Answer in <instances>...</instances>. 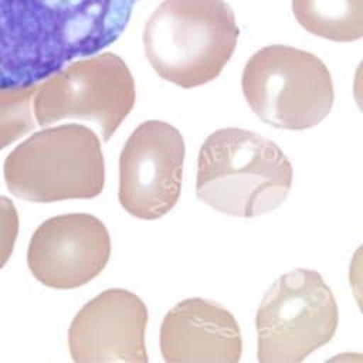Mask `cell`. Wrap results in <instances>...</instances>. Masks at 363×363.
<instances>
[{"mask_svg": "<svg viewBox=\"0 0 363 363\" xmlns=\"http://www.w3.org/2000/svg\"><path fill=\"white\" fill-rule=\"evenodd\" d=\"M138 0H0V89L37 85L125 31Z\"/></svg>", "mask_w": 363, "mask_h": 363, "instance_id": "1", "label": "cell"}, {"mask_svg": "<svg viewBox=\"0 0 363 363\" xmlns=\"http://www.w3.org/2000/svg\"><path fill=\"white\" fill-rule=\"evenodd\" d=\"M292 179V164L281 147L252 130L218 129L199 150L197 199L227 216L251 218L278 208Z\"/></svg>", "mask_w": 363, "mask_h": 363, "instance_id": "2", "label": "cell"}, {"mask_svg": "<svg viewBox=\"0 0 363 363\" xmlns=\"http://www.w3.org/2000/svg\"><path fill=\"white\" fill-rule=\"evenodd\" d=\"M238 34L234 11L224 0H164L146 20L145 55L164 81L196 88L220 75Z\"/></svg>", "mask_w": 363, "mask_h": 363, "instance_id": "3", "label": "cell"}, {"mask_svg": "<svg viewBox=\"0 0 363 363\" xmlns=\"http://www.w3.org/2000/svg\"><path fill=\"white\" fill-rule=\"evenodd\" d=\"M10 193L33 203L94 199L105 186V159L96 133L78 123L44 128L4 162Z\"/></svg>", "mask_w": 363, "mask_h": 363, "instance_id": "4", "label": "cell"}, {"mask_svg": "<svg viewBox=\"0 0 363 363\" xmlns=\"http://www.w3.org/2000/svg\"><path fill=\"white\" fill-rule=\"evenodd\" d=\"M241 86L251 111L265 123L303 130L320 123L335 101L332 75L312 52L268 45L247 61Z\"/></svg>", "mask_w": 363, "mask_h": 363, "instance_id": "5", "label": "cell"}, {"mask_svg": "<svg viewBox=\"0 0 363 363\" xmlns=\"http://www.w3.org/2000/svg\"><path fill=\"white\" fill-rule=\"evenodd\" d=\"M339 323L337 303L322 275L298 268L265 292L255 315L261 363H299L329 343Z\"/></svg>", "mask_w": 363, "mask_h": 363, "instance_id": "6", "label": "cell"}, {"mask_svg": "<svg viewBox=\"0 0 363 363\" xmlns=\"http://www.w3.org/2000/svg\"><path fill=\"white\" fill-rule=\"evenodd\" d=\"M133 77L125 61L102 52L69 62L38 88L34 115L40 126L64 119L94 122L106 142L135 105Z\"/></svg>", "mask_w": 363, "mask_h": 363, "instance_id": "7", "label": "cell"}, {"mask_svg": "<svg viewBox=\"0 0 363 363\" xmlns=\"http://www.w3.org/2000/svg\"><path fill=\"white\" fill-rule=\"evenodd\" d=\"M186 146L179 129L150 119L138 125L119 155L118 199L140 220H156L179 201Z\"/></svg>", "mask_w": 363, "mask_h": 363, "instance_id": "8", "label": "cell"}, {"mask_svg": "<svg viewBox=\"0 0 363 363\" xmlns=\"http://www.w3.org/2000/svg\"><path fill=\"white\" fill-rule=\"evenodd\" d=\"M111 235L94 214L51 217L34 231L27 252L33 277L54 289L79 288L96 278L111 257Z\"/></svg>", "mask_w": 363, "mask_h": 363, "instance_id": "9", "label": "cell"}, {"mask_svg": "<svg viewBox=\"0 0 363 363\" xmlns=\"http://www.w3.org/2000/svg\"><path fill=\"white\" fill-rule=\"evenodd\" d=\"M147 319V308L136 294L122 288L102 291L77 312L69 325L71 359L77 363H146Z\"/></svg>", "mask_w": 363, "mask_h": 363, "instance_id": "10", "label": "cell"}, {"mask_svg": "<svg viewBox=\"0 0 363 363\" xmlns=\"http://www.w3.org/2000/svg\"><path fill=\"white\" fill-rule=\"evenodd\" d=\"M160 352L167 363H237L242 352L241 330L221 305L187 298L163 318Z\"/></svg>", "mask_w": 363, "mask_h": 363, "instance_id": "11", "label": "cell"}, {"mask_svg": "<svg viewBox=\"0 0 363 363\" xmlns=\"http://www.w3.org/2000/svg\"><path fill=\"white\" fill-rule=\"evenodd\" d=\"M292 11L313 35L337 43L363 35V0H292Z\"/></svg>", "mask_w": 363, "mask_h": 363, "instance_id": "12", "label": "cell"}, {"mask_svg": "<svg viewBox=\"0 0 363 363\" xmlns=\"http://www.w3.org/2000/svg\"><path fill=\"white\" fill-rule=\"evenodd\" d=\"M37 85L0 89V150L35 128L31 96Z\"/></svg>", "mask_w": 363, "mask_h": 363, "instance_id": "13", "label": "cell"}, {"mask_svg": "<svg viewBox=\"0 0 363 363\" xmlns=\"http://www.w3.org/2000/svg\"><path fill=\"white\" fill-rule=\"evenodd\" d=\"M18 213L13 201L0 196V269L13 252L18 235Z\"/></svg>", "mask_w": 363, "mask_h": 363, "instance_id": "14", "label": "cell"}]
</instances>
